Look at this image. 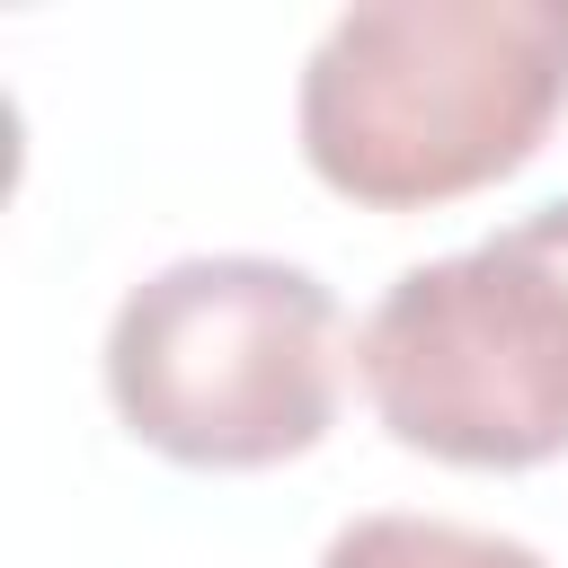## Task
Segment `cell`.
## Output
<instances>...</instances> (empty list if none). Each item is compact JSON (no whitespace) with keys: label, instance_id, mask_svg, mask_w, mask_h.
Segmentation results:
<instances>
[{"label":"cell","instance_id":"obj_1","mask_svg":"<svg viewBox=\"0 0 568 568\" xmlns=\"http://www.w3.org/2000/svg\"><path fill=\"white\" fill-rule=\"evenodd\" d=\"M568 106V0H355L302 62V160L373 213L524 169Z\"/></svg>","mask_w":568,"mask_h":568},{"label":"cell","instance_id":"obj_4","mask_svg":"<svg viewBox=\"0 0 568 568\" xmlns=\"http://www.w3.org/2000/svg\"><path fill=\"white\" fill-rule=\"evenodd\" d=\"M320 568H550V559L515 532H479L453 515H355L346 532H328Z\"/></svg>","mask_w":568,"mask_h":568},{"label":"cell","instance_id":"obj_2","mask_svg":"<svg viewBox=\"0 0 568 568\" xmlns=\"http://www.w3.org/2000/svg\"><path fill=\"white\" fill-rule=\"evenodd\" d=\"M355 373L408 453L462 470L568 453V195L408 266L373 302Z\"/></svg>","mask_w":568,"mask_h":568},{"label":"cell","instance_id":"obj_3","mask_svg":"<svg viewBox=\"0 0 568 568\" xmlns=\"http://www.w3.org/2000/svg\"><path fill=\"white\" fill-rule=\"evenodd\" d=\"M106 399L169 462H293L337 417V293L257 248L178 257L115 302Z\"/></svg>","mask_w":568,"mask_h":568}]
</instances>
